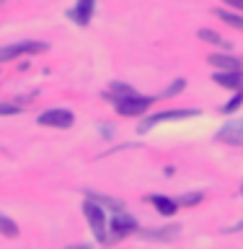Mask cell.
<instances>
[{
  "label": "cell",
  "mask_w": 243,
  "mask_h": 249,
  "mask_svg": "<svg viewBox=\"0 0 243 249\" xmlns=\"http://www.w3.org/2000/svg\"><path fill=\"white\" fill-rule=\"evenodd\" d=\"M153 101H155L153 96H140V93H135V96L114 99V109H116V114H122V117H140L153 107Z\"/></svg>",
  "instance_id": "1"
},
{
  "label": "cell",
  "mask_w": 243,
  "mask_h": 249,
  "mask_svg": "<svg viewBox=\"0 0 243 249\" xmlns=\"http://www.w3.org/2000/svg\"><path fill=\"white\" fill-rule=\"evenodd\" d=\"M47 42H36V39H23V42H13L8 47H0V62H11L21 54H34V52H44Z\"/></svg>",
  "instance_id": "2"
},
{
  "label": "cell",
  "mask_w": 243,
  "mask_h": 249,
  "mask_svg": "<svg viewBox=\"0 0 243 249\" xmlns=\"http://www.w3.org/2000/svg\"><path fill=\"white\" fill-rule=\"evenodd\" d=\"M83 215H85V221L91 223L96 239L106 244L109 239H106V215H104V208H101L98 202H93V200H85L83 202Z\"/></svg>",
  "instance_id": "3"
},
{
  "label": "cell",
  "mask_w": 243,
  "mask_h": 249,
  "mask_svg": "<svg viewBox=\"0 0 243 249\" xmlns=\"http://www.w3.org/2000/svg\"><path fill=\"white\" fill-rule=\"evenodd\" d=\"M36 122L42 124V127H57V130H67L75 124V117L73 112H67V109H47L36 117Z\"/></svg>",
  "instance_id": "4"
},
{
  "label": "cell",
  "mask_w": 243,
  "mask_h": 249,
  "mask_svg": "<svg viewBox=\"0 0 243 249\" xmlns=\"http://www.w3.org/2000/svg\"><path fill=\"white\" fill-rule=\"evenodd\" d=\"M199 109H171V112H158L153 117H147V120H143V124H140V132H147L150 127H155V124L161 122H171V120H186V117H197Z\"/></svg>",
  "instance_id": "5"
},
{
  "label": "cell",
  "mask_w": 243,
  "mask_h": 249,
  "mask_svg": "<svg viewBox=\"0 0 243 249\" xmlns=\"http://www.w3.org/2000/svg\"><path fill=\"white\" fill-rule=\"evenodd\" d=\"M112 241L114 239H124V236H130V233H137L140 231V223H137V218L135 215H130V213H116L112 218Z\"/></svg>",
  "instance_id": "6"
},
{
  "label": "cell",
  "mask_w": 243,
  "mask_h": 249,
  "mask_svg": "<svg viewBox=\"0 0 243 249\" xmlns=\"http://www.w3.org/2000/svg\"><path fill=\"white\" fill-rule=\"evenodd\" d=\"M215 140H217V143H228V145H238V143H243V117H241V120L228 122L223 130H217Z\"/></svg>",
  "instance_id": "7"
},
{
  "label": "cell",
  "mask_w": 243,
  "mask_h": 249,
  "mask_svg": "<svg viewBox=\"0 0 243 249\" xmlns=\"http://www.w3.org/2000/svg\"><path fill=\"white\" fill-rule=\"evenodd\" d=\"M181 231V226H163V229H140L137 236L145 239V241H174Z\"/></svg>",
  "instance_id": "8"
},
{
  "label": "cell",
  "mask_w": 243,
  "mask_h": 249,
  "mask_svg": "<svg viewBox=\"0 0 243 249\" xmlns=\"http://www.w3.org/2000/svg\"><path fill=\"white\" fill-rule=\"evenodd\" d=\"M93 11H96V0H78L73 11H67V16L78 23V26H88L91 18H93Z\"/></svg>",
  "instance_id": "9"
},
{
  "label": "cell",
  "mask_w": 243,
  "mask_h": 249,
  "mask_svg": "<svg viewBox=\"0 0 243 249\" xmlns=\"http://www.w3.org/2000/svg\"><path fill=\"white\" fill-rule=\"evenodd\" d=\"M212 81L223 89H233V91H243V68L241 70H217L212 75Z\"/></svg>",
  "instance_id": "10"
},
{
  "label": "cell",
  "mask_w": 243,
  "mask_h": 249,
  "mask_svg": "<svg viewBox=\"0 0 243 249\" xmlns=\"http://www.w3.org/2000/svg\"><path fill=\"white\" fill-rule=\"evenodd\" d=\"M207 62L217 70H241L243 68V60L236 57V54H228V52H212L207 57Z\"/></svg>",
  "instance_id": "11"
},
{
  "label": "cell",
  "mask_w": 243,
  "mask_h": 249,
  "mask_svg": "<svg viewBox=\"0 0 243 249\" xmlns=\"http://www.w3.org/2000/svg\"><path fill=\"white\" fill-rule=\"evenodd\" d=\"M85 197H88V200H93V202H98V205L104 208V210H114V213H122V210L127 208L122 200H116V197H109V195H101V192H91V190H88V192H85Z\"/></svg>",
  "instance_id": "12"
},
{
  "label": "cell",
  "mask_w": 243,
  "mask_h": 249,
  "mask_svg": "<svg viewBox=\"0 0 243 249\" xmlns=\"http://www.w3.org/2000/svg\"><path fill=\"white\" fill-rule=\"evenodd\" d=\"M147 202L155 205V210L163 213V215H176V210H178V202L174 197H166V195H150Z\"/></svg>",
  "instance_id": "13"
},
{
  "label": "cell",
  "mask_w": 243,
  "mask_h": 249,
  "mask_svg": "<svg viewBox=\"0 0 243 249\" xmlns=\"http://www.w3.org/2000/svg\"><path fill=\"white\" fill-rule=\"evenodd\" d=\"M197 36H199L205 44H212V47H217V50H223V52L230 50V42H225V39L217 34V31H212V29H199Z\"/></svg>",
  "instance_id": "14"
},
{
  "label": "cell",
  "mask_w": 243,
  "mask_h": 249,
  "mask_svg": "<svg viewBox=\"0 0 243 249\" xmlns=\"http://www.w3.org/2000/svg\"><path fill=\"white\" fill-rule=\"evenodd\" d=\"M106 99H124V96H135V89L132 86H127V83H122V81H114L112 86H109V91L104 93Z\"/></svg>",
  "instance_id": "15"
},
{
  "label": "cell",
  "mask_w": 243,
  "mask_h": 249,
  "mask_svg": "<svg viewBox=\"0 0 243 249\" xmlns=\"http://www.w3.org/2000/svg\"><path fill=\"white\" fill-rule=\"evenodd\" d=\"M215 16L220 21H225L228 26H233V29H238V31H243V16H238V13H233V11H225V8H215Z\"/></svg>",
  "instance_id": "16"
},
{
  "label": "cell",
  "mask_w": 243,
  "mask_h": 249,
  "mask_svg": "<svg viewBox=\"0 0 243 249\" xmlns=\"http://www.w3.org/2000/svg\"><path fill=\"white\" fill-rule=\"evenodd\" d=\"M202 197H205V192H186V195H178L176 202L178 208H192V205H199Z\"/></svg>",
  "instance_id": "17"
},
{
  "label": "cell",
  "mask_w": 243,
  "mask_h": 249,
  "mask_svg": "<svg viewBox=\"0 0 243 249\" xmlns=\"http://www.w3.org/2000/svg\"><path fill=\"white\" fill-rule=\"evenodd\" d=\"M241 104H243V91H236L228 104H223V107H220V114H233L236 109H241Z\"/></svg>",
  "instance_id": "18"
},
{
  "label": "cell",
  "mask_w": 243,
  "mask_h": 249,
  "mask_svg": "<svg viewBox=\"0 0 243 249\" xmlns=\"http://www.w3.org/2000/svg\"><path fill=\"white\" fill-rule=\"evenodd\" d=\"M0 233L8 239H13V236H18V226H16L11 218H5V215H0Z\"/></svg>",
  "instance_id": "19"
},
{
  "label": "cell",
  "mask_w": 243,
  "mask_h": 249,
  "mask_svg": "<svg viewBox=\"0 0 243 249\" xmlns=\"http://www.w3.org/2000/svg\"><path fill=\"white\" fill-rule=\"evenodd\" d=\"M184 89H186V78H176V81H174V83H171V86H168V89H166V91H163V93H161V96H163V99H174V96H176V93H181Z\"/></svg>",
  "instance_id": "20"
},
{
  "label": "cell",
  "mask_w": 243,
  "mask_h": 249,
  "mask_svg": "<svg viewBox=\"0 0 243 249\" xmlns=\"http://www.w3.org/2000/svg\"><path fill=\"white\" fill-rule=\"evenodd\" d=\"M0 114H5V117L21 114V104H16V101H0Z\"/></svg>",
  "instance_id": "21"
},
{
  "label": "cell",
  "mask_w": 243,
  "mask_h": 249,
  "mask_svg": "<svg viewBox=\"0 0 243 249\" xmlns=\"http://www.w3.org/2000/svg\"><path fill=\"white\" fill-rule=\"evenodd\" d=\"M225 5H230V8H238V11H243V0H225Z\"/></svg>",
  "instance_id": "22"
},
{
  "label": "cell",
  "mask_w": 243,
  "mask_h": 249,
  "mask_svg": "<svg viewBox=\"0 0 243 249\" xmlns=\"http://www.w3.org/2000/svg\"><path fill=\"white\" fill-rule=\"evenodd\" d=\"M233 231H243V223H238V226H230V229H223V233H233Z\"/></svg>",
  "instance_id": "23"
},
{
  "label": "cell",
  "mask_w": 243,
  "mask_h": 249,
  "mask_svg": "<svg viewBox=\"0 0 243 249\" xmlns=\"http://www.w3.org/2000/svg\"><path fill=\"white\" fill-rule=\"evenodd\" d=\"M67 249H88L85 244H73V247H67Z\"/></svg>",
  "instance_id": "24"
},
{
  "label": "cell",
  "mask_w": 243,
  "mask_h": 249,
  "mask_svg": "<svg viewBox=\"0 0 243 249\" xmlns=\"http://www.w3.org/2000/svg\"><path fill=\"white\" fill-rule=\"evenodd\" d=\"M241 192H243V187H241Z\"/></svg>",
  "instance_id": "25"
}]
</instances>
